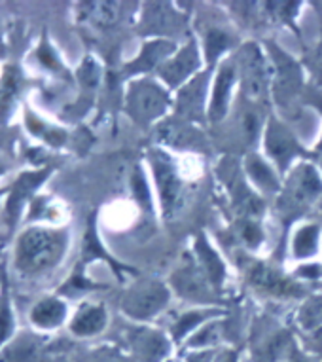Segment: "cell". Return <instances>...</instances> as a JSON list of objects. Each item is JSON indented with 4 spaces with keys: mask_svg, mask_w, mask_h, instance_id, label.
<instances>
[{
    "mask_svg": "<svg viewBox=\"0 0 322 362\" xmlns=\"http://www.w3.org/2000/svg\"><path fill=\"white\" fill-rule=\"evenodd\" d=\"M127 353L135 362H163L174 355V341L165 328L155 325H137L126 334Z\"/></svg>",
    "mask_w": 322,
    "mask_h": 362,
    "instance_id": "obj_11",
    "label": "cell"
},
{
    "mask_svg": "<svg viewBox=\"0 0 322 362\" xmlns=\"http://www.w3.org/2000/svg\"><path fill=\"white\" fill-rule=\"evenodd\" d=\"M141 27L148 38L177 40L188 27V13L177 10V4L171 2H146Z\"/></svg>",
    "mask_w": 322,
    "mask_h": 362,
    "instance_id": "obj_14",
    "label": "cell"
},
{
    "mask_svg": "<svg viewBox=\"0 0 322 362\" xmlns=\"http://www.w3.org/2000/svg\"><path fill=\"white\" fill-rule=\"evenodd\" d=\"M271 66H273V97L277 99H288L294 97L302 88L304 74L296 61L280 49H268Z\"/></svg>",
    "mask_w": 322,
    "mask_h": 362,
    "instance_id": "obj_20",
    "label": "cell"
},
{
    "mask_svg": "<svg viewBox=\"0 0 322 362\" xmlns=\"http://www.w3.org/2000/svg\"><path fill=\"white\" fill-rule=\"evenodd\" d=\"M150 177H152V192L157 199V209L163 220H173L186 207L190 190L188 178L182 167L169 150L152 146L146 156Z\"/></svg>",
    "mask_w": 322,
    "mask_h": 362,
    "instance_id": "obj_1",
    "label": "cell"
},
{
    "mask_svg": "<svg viewBox=\"0 0 322 362\" xmlns=\"http://www.w3.org/2000/svg\"><path fill=\"white\" fill-rule=\"evenodd\" d=\"M174 292L167 281L146 277L129 286L121 296V311L137 325H154L161 315L167 313Z\"/></svg>",
    "mask_w": 322,
    "mask_h": 362,
    "instance_id": "obj_5",
    "label": "cell"
},
{
    "mask_svg": "<svg viewBox=\"0 0 322 362\" xmlns=\"http://www.w3.org/2000/svg\"><path fill=\"white\" fill-rule=\"evenodd\" d=\"M322 197V171L315 161L302 160L282 177V188L275 197V213L280 222L296 224Z\"/></svg>",
    "mask_w": 322,
    "mask_h": 362,
    "instance_id": "obj_2",
    "label": "cell"
},
{
    "mask_svg": "<svg viewBox=\"0 0 322 362\" xmlns=\"http://www.w3.org/2000/svg\"><path fill=\"white\" fill-rule=\"evenodd\" d=\"M191 256H193L197 266L203 269V274L209 277L216 291H220L227 279L226 260L222 258L218 249L210 243V239L205 233H199L191 241Z\"/></svg>",
    "mask_w": 322,
    "mask_h": 362,
    "instance_id": "obj_21",
    "label": "cell"
},
{
    "mask_svg": "<svg viewBox=\"0 0 322 362\" xmlns=\"http://www.w3.org/2000/svg\"><path fill=\"white\" fill-rule=\"evenodd\" d=\"M8 330H10V319L6 313H2L0 315V341L6 338Z\"/></svg>",
    "mask_w": 322,
    "mask_h": 362,
    "instance_id": "obj_32",
    "label": "cell"
},
{
    "mask_svg": "<svg viewBox=\"0 0 322 362\" xmlns=\"http://www.w3.org/2000/svg\"><path fill=\"white\" fill-rule=\"evenodd\" d=\"M233 61L237 66L239 97L266 107L273 97V66L268 49L260 42H241L233 52Z\"/></svg>",
    "mask_w": 322,
    "mask_h": 362,
    "instance_id": "obj_3",
    "label": "cell"
},
{
    "mask_svg": "<svg viewBox=\"0 0 322 362\" xmlns=\"http://www.w3.org/2000/svg\"><path fill=\"white\" fill-rule=\"evenodd\" d=\"M233 241L249 252H256L266 241V232L260 218H237L232 228Z\"/></svg>",
    "mask_w": 322,
    "mask_h": 362,
    "instance_id": "obj_24",
    "label": "cell"
},
{
    "mask_svg": "<svg viewBox=\"0 0 322 362\" xmlns=\"http://www.w3.org/2000/svg\"><path fill=\"white\" fill-rule=\"evenodd\" d=\"M315 163H316V165H318V169H321V171H322V150H318V158H316Z\"/></svg>",
    "mask_w": 322,
    "mask_h": 362,
    "instance_id": "obj_34",
    "label": "cell"
},
{
    "mask_svg": "<svg viewBox=\"0 0 322 362\" xmlns=\"http://www.w3.org/2000/svg\"><path fill=\"white\" fill-rule=\"evenodd\" d=\"M285 362H321V361H318L315 355H311V353L302 349L298 344H294L292 349L288 351Z\"/></svg>",
    "mask_w": 322,
    "mask_h": 362,
    "instance_id": "obj_30",
    "label": "cell"
},
{
    "mask_svg": "<svg viewBox=\"0 0 322 362\" xmlns=\"http://www.w3.org/2000/svg\"><path fill=\"white\" fill-rule=\"evenodd\" d=\"M179 46L180 42L169 40V38H146L137 59H133L126 66L127 74H131L133 78L155 76L161 65L177 52Z\"/></svg>",
    "mask_w": 322,
    "mask_h": 362,
    "instance_id": "obj_17",
    "label": "cell"
},
{
    "mask_svg": "<svg viewBox=\"0 0 322 362\" xmlns=\"http://www.w3.org/2000/svg\"><path fill=\"white\" fill-rule=\"evenodd\" d=\"M155 146L165 150H203L207 148V137H205L203 127L196 124L184 122V119L174 118L173 114L165 118L161 124L154 127Z\"/></svg>",
    "mask_w": 322,
    "mask_h": 362,
    "instance_id": "obj_15",
    "label": "cell"
},
{
    "mask_svg": "<svg viewBox=\"0 0 322 362\" xmlns=\"http://www.w3.org/2000/svg\"><path fill=\"white\" fill-rule=\"evenodd\" d=\"M220 349H184L179 355L182 362H215Z\"/></svg>",
    "mask_w": 322,
    "mask_h": 362,
    "instance_id": "obj_29",
    "label": "cell"
},
{
    "mask_svg": "<svg viewBox=\"0 0 322 362\" xmlns=\"http://www.w3.org/2000/svg\"><path fill=\"white\" fill-rule=\"evenodd\" d=\"M215 362H245L243 361V355L237 347H232V345H226L218 351Z\"/></svg>",
    "mask_w": 322,
    "mask_h": 362,
    "instance_id": "obj_31",
    "label": "cell"
},
{
    "mask_svg": "<svg viewBox=\"0 0 322 362\" xmlns=\"http://www.w3.org/2000/svg\"><path fill=\"white\" fill-rule=\"evenodd\" d=\"M262 154L273 163L285 177L298 161L305 160L304 144L299 143L298 135L290 129V125L277 114H269L260 141Z\"/></svg>",
    "mask_w": 322,
    "mask_h": 362,
    "instance_id": "obj_6",
    "label": "cell"
},
{
    "mask_svg": "<svg viewBox=\"0 0 322 362\" xmlns=\"http://www.w3.org/2000/svg\"><path fill=\"white\" fill-rule=\"evenodd\" d=\"M65 250V238L61 233L32 230L19 241L18 266L27 272H40L54 266Z\"/></svg>",
    "mask_w": 322,
    "mask_h": 362,
    "instance_id": "obj_9",
    "label": "cell"
},
{
    "mask_svg": "<svg viewBox=\"0 0 322 362\" xmlns=\"http://www.w3.org/2000/svg\"><path fill=\"white\" fill-rule=\"evenodd\" d=\"M205 69H207V63H205L203 52H201L197 36H188L186 42H180L177 52L161 65L155 78L169 91L174 93L184 83L190 82L191 78H196L199 72H203Z\"/></svg>",
    "mask_w": 322,
    "mask_h": 362,
    "instance_id": "obj_7",
    "label": "cell"
},
{
    "mask_svg": "<svg viewBox=\"0 0 322 362\" xmlns=\"http://www.w3.org/2000/svg\"><path fill=\"white\" fill-rule=\"evenodd\" d=\"M224 341H226V317H220V319H213L199 328L197 332L191 334L190 338L184 341V345L180 347V351L220 349V347H226Z\"/></svg>",
    "mask_w": 322,
    "mask_h": 362,
    "instance_id": "obj_23",
    "label": "cell"
},
{
    "mask_svg": "<svg viewBox=\"0 0 322 362\" xmlns=\"http://www.w3.org/2000/svg\"><path fill=\"white\" fill-rule=\"evenodd\" d=\"M65 319V305L59 300H46L32 311V321L42 328H54Z\"/></svg>",
    "mask_w": 322,
    "mask_h": 362,
    "instance_id": "obj_27",
    "label": "cell"
},
{
    "mask_svg": "<svg viewBox=\"0 0 322 362\" xmlns=\"http://www.w3.org/2000/svg\"><path fill=\"white\" fill-rule=\"evenodd\" d=\"M124 107L135 124L144 129H154L173 114V91H169L155 76L133 78L127 83Z\"/></svg>",
    "mask_w": 322,
    "mask_h": 362,
    "instance_id": "obj_4",
    "label": "cell"
},
{
    "mask_svg": "<svg viewBox=\"0 0 322 362\" xmlns=\"http://www.w3.org/2000/svg\"><path fill=\"white\" fill-rule=\"evenodd\" d=\"M288 256L298 264H309L322 256V228L316 222H296L288 239Z\"/></svg>",
    "mask_w": 322,
    "mask_h": 362,
    "instance_id": "obj_19",
    "label": "cell"
},
{
    "mask_svg": "<svg viewBox=\"0 0 322 362\" xmlns=\"http://www.w3.org/2000/svg\"><path fill=\"white\" fill-rule=\"evenodd\" d=\"M245 277L249 285L263 296L287 300V298H305L302 283L285 275L280 269L262 260H246Z\"/></svg>",
    "mask_w": 322,
    "mask_h": 362,
    "instance_id": "obj_12",
    "label": "cell"
},
{
    "mask_svg": "<svg viewBox=\"0 0 322 362\" xmlns=\"http://www.w3.org/2000/svg\"><path fill=\"white\" fill-rule=\"evenodd\" d=\"M296 325L304 332H316L322 328V294H309L302 298L296 309Z\"/></svg>",
    "mask_w": 322,
    "mask_h": 362,
    "instance_id": "obj_25",
    "label": "cell"
},
{
    "mask_svg": "<svg viewBox=\"0 0 322 362\" xmlns=\"http://www.w3.org/2000/svg\"><path fill=\"white\" fill-rule=\"evenodd\" d=\"M167 283L177 296L184 298L188 302H196L197 305H213L210 298L216 294V288L191 255L186 256V260H182V264L174 269Z\"/></svg>",
    "mask_w": 322,
    "mask_h": 362,
    "instance_id": "obj_13",
    "label": "cell"
},
{
    "mask_svg": "<svg viewBox=\"0 0 322 362\" xmlns=\"http://www.w3.org/2000/svg\"><path fill=\"white\" fill-rule=\"evenodd\" d=\"M163 362H182V358H180V355H173V356H169L167 361H163Z\"/></svg>",
    "mask_w": 322,
    "mask_h": 362,
    "instance_id": "obj_33",
    "label": "cell"
},
{
    "mask_svg": "<svg viewBox=\"0 0 322 362\" xmlns=\"http://www.w3.org/2000/svg\"><path fill=\"white\" fill-rule=\"evenodd\" d=\"M239 97V76L237 66L233 61V54L226 59H222L215 66L213 82H210V99H209V125L224 124L232 114Z\"/></svg>",
    "mask_w": 322,
    "mask_h": 362,
    "instance_id": "obj_10",
    "label": "cell"
},
{
    "mask_svg": "<svg viewBox=\"0 0 322 362\" xmlns=\"http://www.w3.org/2000/svg\"><path fill=\"white\" fill-rule=\"evenodd\" d=\"M107 325V309L102 305H84L72 319L71 330L78 338H93V336L105 332Z\"/></svg>",
    "mask_w": 322,
    "mask_h": 362,
    "instance_id": "obj_22",
    "label": "cell"
},
{
    "mask_svg": "<svg viewBox=\"0 0 322 362\" xmlns=\"http://www.w3.org/2000/svg\"><path fill=\"white\" fill-rule=\"evenodd\" d=\"M215 69L207 66L203 72H199L196 78L184 83L179 91H174V118L184 119L199 127L209 124L207 114H209V99H210V82H213Z\"/></svg>",
    "mask_w": 322,
    "mask_h": 362,
    "instance_id": "obj_8",
    "label": "cell"
},
{
    "mask_svg": "<svg viewBox=\"0 0 322 362\" xmlns=\"http://www.w3.org/2000/svg\"><path fill=\"white\" fill-rule=\"evenodd\" d=\"M85 362H135L133 356L126 349H119L116 345L112 347H101L88 355Z\"/></svg>",
    "mask_w": 322,
    "mask_h": 362,
    "instance_id": "obj_28",
    "label": "cell"
},
{
    "mask_svg": "<svg viewBox=\"0 0 322 362\" xmlns=\"http://www.w3.org/2000/svg\"><path fill=\"white\" fill-rule=\"evenodd\" d=\"M241 165H243L246 182L262 199L266 197L275 199L279 196L280 188H282V175L260 150L246 152L245 158L241 160Z\"/></svg>",
    "mask_w": 322,
    "mask_h": 362,
    "instance_id": "obj_16",
    "label": "cell"
},
{
    "mask_svg": "<svg viewBox=\"0 0 322 362\" xmlns=\"http://www.w3.org/2000/svg\"><path fill=\"white\" fill-rule=\"evenodd\" d=\"M220 317H226L224 309L215 308V305H193V308L184 309L179 315L171 317L167 332L174 341V345L182 347L191 334L197 332L199 328L213 321V319H220Z\"/></svg>",
    "mask_w": 322,
    "mask_h": 362,
    "instance_id": "obj_18",
    "label": "cell"
},
{
    "mask_svg": "<svg viewBox=\"0 0 322 362\" xmlns=\"http://www.w3.org/2000/svg\"><path fill=\"white\" fill-rule=\"evenodd\" d=\"M85 8V12H82L84 19H88L90 23L95 27H110L119 19V2H88L82 4Z\"/></svg>",
    "mask_w": 322,
    "mask_h": 362,
    "instance_id": "obj_26",
    "label": "cell"
}]
</instances>
